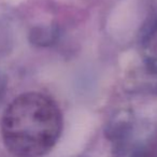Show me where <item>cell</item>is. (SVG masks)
<instances>
[{"mask_svg":"<svg viewBox=\"0 0 157 157\" xmlns=\"http://www.w3.org/2000/svg\"><path fill=\"white\" fill-rule=\"evenodd\" d=\"M63 129V115L53 99L40 93L21 95L7 108L1 122L6 147L15 157L48 153Z\"/></svg>","mask_w":157,"mask_h":157,"instance_id":"cell-1","label":"cell"}]
</instances>
